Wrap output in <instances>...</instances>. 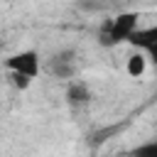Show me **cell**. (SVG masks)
<instances>
[{"label":"cell","instance_id":"obj_1","mask_svg":"<svg viewBox=\"0 0 157 157\" xmlns=\"http://www.w3.org/2000/svg\"><path fill=\"white\" fill-rule=\"evenodd\" d=\"M140 29V15L137 12H120L110 20L103 22L98 37L105 47H113V44H123V42H130V37Z\"/></svg>","mask_w":157,"mask_h":157},{"label":"cell","instance_id":"obj_3","mask_svg":"<svg viewBox=\"0 0 157 157\" xmlns=\"http://www.w3.org/2000/svg\"><path fill=\"white\" fill-rule=\"evenodd\" d=\"M128 44H132L135 49L145 52V56L157 66V27H140V29L130 37Z\"/></svg>","mask_w":157,"mask_h":157},{"label":"cell","instance_id":"obj_7","mask_svg":"<svg viewBox=\"0 0 157 157\" xmlns=\"http://www.w3.org/2000/svg\"><path fill=\"white\" fill-rule=\"evenodd\" d=\"M130 157H157V140H147L130 150Z\"/></svg>","mask_w":157,"mask_h":157},{"label":"cell","instance_id":"obj_4","mask_svg":"<svg viewBox=\"0 0 157 157\" xmlns=\"http://www.w3.org/2000/svg\"><path fill=\"white\" fill-rule=\"evenodd\" d=\"M49 71L59 78H71L76 74V61H74V52H59L52 56L49 61Z\"/></svg>","mask_w":157,"mask_h":157},{"label":"cell","instance_id":"obj_8","mask_svg":"<svg viewBox=\"0 0 157 157\" xmlns=\"http://www.w3.org/2000/svg\"><path fill=\"white\" fill-rule=\"evenodd\" d=\"M7 74H10V78H12V86L20 88V91H27L29 83L34 81V78H29V76H25V74H15V71H7Z\"/></svg>","mask_w":157,"mask_h":157},{"label":"cell","instance_id":"obj_2","mask_svg":"<svg viewBox=\"0 0 157 157\" xmlns=\"http://www.w3.org/2000/svg\"><path fill=\"white\" fill-rule=\"evenodd\" d=\"M5 69L7 71H15V74H25L29 78H37L39 76V69H42V61H39V54L34 49H25V52L10 54L5 59Z\"/></svg>","mask_w":157,"mask_h":157},{"label":"cell","instance_id":"obj_6","mask_svg":"<svg viewBox=\"0 0 157 157\" xmlns=\"http://www.w3.org/2000/svg\"><path fill=\"white\" fill-rule=\"evenodd\" d=\"M145 69H147V56H145V52L137 49L135 54L128 56V74H130V76H142Z\"/></svg>","mask_w":157,"mask_h":157},{"label":"cell","instance_id":"obj_5","mask_svg":"<svg viewBox=\"0 0 157 157\" xmlns=\"http://www.w3.org/2000/svg\"><path fill=\"white\" fill-rule=\"evenodd\" d=\"M66 98H69L71 105H86V103L91 101V91H88L86 81H78V78L71 81L69 88H66Z\"/></svg>","mask_w":157,"mask_h":157}]
</instances>
